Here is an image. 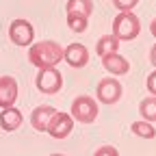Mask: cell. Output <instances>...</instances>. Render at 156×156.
<instances>
[{"label": "cell", "mask_w": 156, "mask_h": 156, "mask_svg": "<svg viewBox=\"0 0 156 156\" xmlns=\"http://www.w3.org/2000/svg\"><path fill=\"white\" fill-rule=\"evenodd\" d=\"M93 156H119V152H117V147L113 145H102V147H98Z\"/></svg>", "instance_id": "d6986e66"}, {"label": "cell", "mask_w": 156, "mask_h": 156, "mask_svg": "<svg viewBox=\"0 0 156 156\" xmlns=\"http://www.w3.org/2000/svg\"><path fill=\"white\" fill-rule=\"evenodd\" d=\"M72 130H74V117L69 115V113H54V117L50 119V124H48V134L52 136V139H67V136L72 134Z\"/></svg>", "instance_id": "52a82bcc"}, {"label": "cell", "mask_w": 156, "mask_h": 156, "mask_svg": "<svg viewBox=\"0 0 156 156\" xmlns=\"http://www.w3.org/2000/svg\"><path fill=\"white\" fill-rule=\"evenodd\" d=\"M122 93H124V87L122 83L117 80V78L108 76V78H102L100 83H98V89H95V98H98V102H102V104H117L122 100Z\"/></svg>", "instance_id": "5b68a950"}, {"label": "cell", "mask_w": 156, "mask_h": 156, "mask_svg": "<svg viewBox=\"0 0 156 156\" xmlns=\"http://www.w3.org/2000/svg\"><path fill=\"white\" fill-rule=\"evenodd\" d=\"M63 61L72 67H85L89 63V50L83 44H69L63 48Z\"/></svg>", "instance_id": "ba28073f"}, {"label": "cell", "mask_w": 156, "mask_h": 156, "mask_svg": "<svg viewBox=\"0 0 156 156\" xmlns=\"http://www.w3.org/2000/svg\"><path fill=\"white\" fill-rule=\"evenodd\" d=\"M98 113H100V108H98V102L93 100L91 95H78V98H74L72 108H69V115L74 117V122H78V124H93L98 119Z\"/></svg>", "instance_id": "3957f363"}, {"label": "cell", "mask_w": 156, "mask_h": 156, "mask_svg": "<svg viewBox=\"0 0 156 156\" xmlns=\"http://www.w3.org/2000/svg\"><path fill=\"white\" fill-rule=\"evenodd\" d=\"M141 33V22L132 11H119L113 20V35L119 41H132Z\"/></svg>", "instance_id": "7a4b0ae2"}, {"label": "cell", "mask_w": 156, "mask_h": 156, "mask_svg": "<svg viewBox=\"0 0 156 156\" xmlns=\"http://www.w3.org/2000/svg\"><path fill=\"white\" fill-rule=\"evenodd\" d=\"M139 115H141V119H145L150 124L156 122V95H147L139 102Z\"/></svg>", "instance_id": "5bb4252c"}, {"label": "cell", "mask_w": 156, "mask_h": 156, "mask_svg": "<svg viewBox=\"0 0 156 156\" xmlns=\"http://www.w3.org/2000/svg\"><path fill=\"white\" fill-rule=\"evenodd\" d=\"M17 100V80L13 76H0V108H9Z\"/></svg>", "instance_id": "9c48e42d"}, {"label": "cell", "mask_w": 156, "mask_h": 156, "mask_svg": "<svg viewBox=\"0 0 156 156\" xmlns=\"http://www.w3.org/2000/svg\"><path fill=\"white\" fill-rule=\"evenodd\" d=\"M56 108L50 106V104H41V106H37L33 113H30V126L37 130V132H46L48 130V124L50 119L54 117Z\"/></svg>", "instance_id": "8fae6325"}, {"label": "cell", "mask_w": 156, "mask_h": 156, "mask_svg": "<svg viewBox=\"0 0 156 156\" xmlns=\"http://www.w3.org/2000/svg\"><path fill=\"white\" fill-rule=\"evenodd\" d=\"M9 39L15 46H30L33 39H35V28L28 20L24 17H17L9 24Z\"/></svg>", "instance_id": "8992f818"}, {"label": "cell", "mask_w": 156, "mask_h": 156, "mask_svg": "<svg viewBox=\"0 0 156 156\" xmlns=\"http://www.w3.org/2000/svg\"><path fill=\"white\" fill-rule=\"evenodd\" d=\"M65 9H67V13L74 11V13H83L89 17L93 13V0H67Z\"/></svg>", "instance_id": "e0dca14e"}, {"label": "cell", "mask_w": 156, "mask_h": 156, "mask_svg": "<svg viewBox=\"0 0 156 156\" xmlns=\"http://www.w3.org/2000/svg\"><path fill=\"white\" fill-rule=\"evenodd\" d=\"M150 33H152V35L156 37V17L152 20V24H150Z\"/></svg>", "instance_id": "7402d4cb"}, {"label": "cell", "mask_w": 156, "mask_h": 156, "mask_svg": "<svg viewBox=\"0 0 156 156\" xmlns=\"http://www.w3.org/2000/svg\"><path fill=\"white\" fill-rule=\"evenodd\" d=\"M150 63L154 65V69H156V44L152 46V50H150Z\"/></svg>", "instance_id": "44dd1931"}, {"label": "cell", "mask_w": 156, "mask_h": 156, "mask_svg": "<svg viewBox=\"0 0 156 156\" xmlns=\"http://www.w3.org/2000/svg\"><path fill=\"white\" fill-rule=\"evenodd\" d=\"M50 156H65V154H58V152H54V154H50Z\"/></svg>", "instance_id": "603a6c76"}, {"label": "cell", "mask_w": 156, "mask_h": 156, "mask_svg": "<svg viewBox=\"0 0 156 156\" xmlns=\"http://www.w3.org/2000/svg\"><path fill=\"white\" fill-rule=\"evenodd\" d=\"M145 87H147L150 95H156V69H154L152 74H147V78H145Z\"/></svg>", "instance_id": "ffe728a7"}, {"label": "cell", "mask_w": 156, "mask_h": 156, "mask_svg": "<svg viewBox=\"0 0 156 156\" xmlns=\"http://www.w3.org/2000/svg\"><path fill=\"white\" fill-rule=\"evenodd\" d=\"M35 87L44 95H56L63 89V76L56 67H44L35 76Z\"/></svg>", "instance_id": "277c9868"}, {"label": "cell", "mask_w": 156, "mask_h": 156, "mask_svg": "<svg viewBox=\"0 0 156 156\" xmlns=\"http://www.w3.org/2000/svg\"><path fill=\"white\" fill-rule=\"evenodd\" d=\"M22 124H24L22 111H17L15 106L2 108V113H0V128H2L5 132H15Z\"/></svg>", "instance_id": "7c38bea8"}, {"label": "cell", "mask_w": 156, "mask_h": 156, "mask_svg": "<svg viewBox=\"0 0 156 156\" xmlns=\"http://www.w3.org/2000/svg\"><path fill=\"white\" fill-rule=\"evenodd\" d=\"M119 39H117L113 33L111 35H102L100 39H98V44H95V52L98 56H106V54H113V52H119Z\"/></svg>", "instance_id": "4fadbf2b"}, {"label": "cell", "mask_w": 156, "mask_h": 156, "mask_svg": "<svg viewBox=\"0 0 156 156\" xmlns=\"http://www.w3.org/2000/svg\"><path fill=\"white\" fill-rule=\"evenodd\" d=\"M102 65H104V69L111 76H126L130 72V61L126 56H122L119 52H113V54L102 56Z\"/></svg>", "instance_id": "30bf717a"}, {"label": "cell", "mask_w": 156, "mask_h": 156, "mask_svg": "<svg viewBox=\"0 0 156 156\" xmlns=\"http://www.w3.org/2000/svg\"><path fill=\"white\" fill-rule=\"evenodd\" d=\"M136 5H139V0H113V7L117 11H132Z\"/></svg>", "instance_id": "ac0fdd59"}, {"label": "cell", "mask_w": 156, "mask_h": 156, "mask_svg": "<svg viewBox=\"0 0 156 156\" xmlns=\"http://www.w3.org/2000/svg\"><path fill=\"white\" fill-rule=\"evenodd\" d=\"M130 130H132V134L141 136V139H154V136H156V130H154V126H152L150 122H145V119L132 122V124H130Z\"/></svg>", "instance_id": "9a60e30c"}, {"label": "cell", "mask_w": 156, "mask_h": 156, "mask_svg": "<svg viewBox=\"0 0 156 156\" xmlns=\"http://www.w3.org/2000/svg\"><path fill=\"white\" fill-rule=\"evenodd\" d=\"M67 26H69L74 33H85L87 26H89V17L83 15V13H74V11H69V13H67Z\"/></svg>", "instance_id": "2e32d148"}, {"label": "cell", "mask_w": 156, "mask_h": 156, "mask_svg": "<svg viewBox=\"0 0 156 156\" xmlns=\"http://www.w3.org/2000/svg\"><path fill=\"white\" fill-rule=\"evenodd\" d=\"M28 61L37 67V69H44V67H56L58 63L63 61V48L61 44L52 41H39V44H30L28 48Z\"/></svg>", "instance_id": "6da1fadb"}]
</instances>
